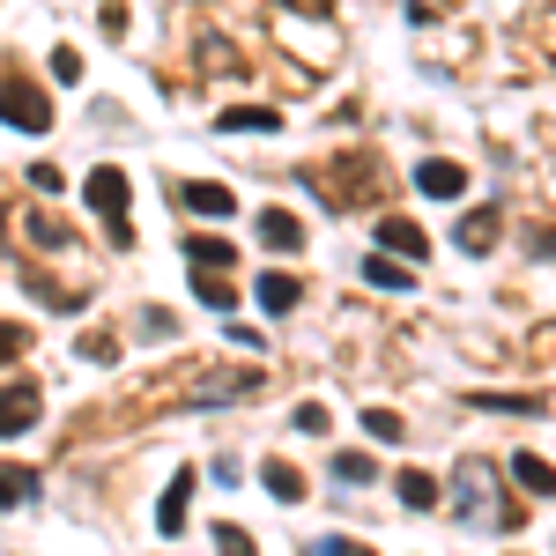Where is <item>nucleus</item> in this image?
I'll list each match as a JSON object with an SVG mask.
<instances>
[{"mask_svg": "<svg viewBox=\"0 0 556 556\" xmlns=\"http://www.w3.org/2000/svg\"><path fill=\"white\" fill-rule=\"evenodd\" d=\"M0 119H15L23 134H45L52 127V104H45V89L30 75H15V83H0Z\"/></svg>", "mask_w": 556, "mask_h": 556, "instance_id": "nucleus-1", "label": "nucleus"}, {"mask_svg": "<svg viewBox=\"0 0 556 556\" xmlns=\"http://www.w3.org/2000/svg\"><path fill=\"white\" fill-rule=\"evenodd\" d=\"M490 238H497V208H475L468 223L453 230V245H460V253H475V245H490Z\"/></svg>", "mask_w": 556, "mask_h": 556, "instance_id": "nucleus-9", "label": "nucleus"}, {"mask_svg": "<svg viewBox=\"0 0 556 556\" xmlns=\"http://www.w3.org/2000/svg\"><path fill=\"white\" fill-rule=\"evenodd\" d=\"M416 186H424L430 201H460V193H468V172L438 156V164H424V172H416Z\"/></svg>", "mask_w": 556, "mask_h": 556, "instance_id": "nucleus-5", "label": "nucleus"}, {"mask_svg": "<svg viewBox=\"0 0 556 556\" xmlns=\"http://www.w3.org/2000/svg\"><path fill=\"white\" fill-rule=\"evenodd\" d=\"M52 75H60V83H75V75H83V52H75V45H60V52H52Z\"/></svg>", "mask_w": 556, "mask_h": 556, "instance_id": "nucleus-20", "label": "nucleus"}, {"mask_svg": "<svg viewBox=\"0 0 556 556\" xmlns=\"http://www.w3.org/2000/svg\"><path fill=\"white\" fill-rule=\"evenodd\" d=\"M30 490H38V468H0V513L8 505H30Z\"/></svg>", "mask_w": 556, "mask_h": 556, "instance_id": "nucleus-13", "label": "nucleus"}, {"mask_svg": "<svg viewBox=\"0 0 556 556\" xmlns=\"http://www.w3.org/2000/svg\"><path fill=\"white\" fill-rule=\"evenodd\" d=\"M260 238H267L275 253H298V245H304V223H298V215H282V208H267V215H260Z\"/></svg>", "mask_w": 556, "mask_h": 556, "instance_id": "nucleus-6", "label": "nucleus"}, {"mask_svg": "<svg viewBox=\"0 0 556 556\" xmlns=\"http://www.w3.org/2000/svg\"><path fill=\"white\" fill-rule=\"evenodd\" d=\"M401 505H408V513H430V505H438V482H430L424 468H408L401 475Z\"/></svg>", "mask_w": 556, "mask_h": 556, "instance_id": "nucleus-14", "label": "nucleus"}, {"mask_svg": "<svg viewBox=\"0 0 556 556\" xmlns=\"http://www.w3.org/2000/svg\"><path fill=\"white\" fill-rule=\"evenodd\" d=\"M364 430H371L379 445H401V438H408V424H401L393 408H364Z\"/></svg>", "mask_w": 556, "mask_h": 556, "instance_id": "nucleus-17", "label": "nucleus"}, {"mask_svg": "<svg viewBox=\"0 0 556 556\" xmlns=\"http://www.w3.org/2000/svg\"><path fill=\"white\" fill-rule=\"evenodd\" d=\"M282 127V112H267V104H253V112H223V134H275Z\"/></svg>", "mask_w": 556, "mask_h": 556, "instance_id": "nucleus-11", "label": "nucleus"}, {"mask_svg": "<svg viewBox=\"0 0 556 556\" xmlns=\"http://www.w3.org/2000/svg\"><path fill=\"white\" fill-rule=\"evenodd\" d=\"M364 282H371V290H408V267H393V260H364Z\"/></svg>", "mask_w": 556, "mask_h": 556, "instance_id": "nucleus-18", "label": "nucleus"}, {"mask_svg": "<svg viewBox=\"0 0 556 556\" xmlns=\"http://www.w3.org/2000/svg\"><path fill=\"white\" fill-rule=\"evenodd\" d=\"M38 424V386H0V438Z\"/></svg>", "mask_w": 556, "mask_h": 556, "instance_id": "nucleus-3", "label": "nucleus"}, {"mask_svg": "<svg viewBox=\"0 0 556 556\" xmlns=\"http://www.w3.org/2000/svg\"><path fill=\"white\" fill-rule=\"evenodd\" d=\"M186 208H201V215H230L238 201H230V186H215V178H193V186H186Z\"/></svg>", "mask_w": 556, "mask_h": 556, "instance_id": "nucleus-7", "label": "nucleus"}, {"mask_svg": "<svg viewBox=\"0 0 556 556\" xmlns=\"http://www.w3.org/2000/svg\"><path fill=\"white\" fill-rule=\"evenodd\" d=\"M298 430H304V438H319V430H327V408H319V401H304V408H298Z\"/></svg>", "mask_w": 556, "mask_h": 556, "instance_id": "nucleus-22", "label": "nucleus"}, {"mask_svg": "<svg viewBox=\"0 0 556 556\" xmlns=\"http://www.w3.org/2000/svg\"><path fill=\"white\" fill-rule=\"evenodd\" d=\"M260 304L267 312H290L298 304V275H260Z\"/></svg>", "mask_w": 556, "mask_h": 556, "instance_id": "nucleus-16", "label": "nucleus"}, {"mask_svg": "<svg viewBox=\"0 0 556 556\" xmlns=\"http://www.w3.org/2000/svg\"><path fill=\"white\" fill-rule=\"evenodd\" d=\"M334 475H342V482H364V475H371V453H342Z\"/></svg>", "mask_w": 556, "mask_h": 556, "instance_id": "nucleus-21", "label": "nucleus"}, {"mask_svg": "<svg viewBox=\"0 0 556 556\" xmlns=\"http://www.w3.org/2000/svg\"><path fill=\"white\" fill-rule=\"evenodd\" d=\"M513 475L527 482V490H534V497H549V490H556V468L542 460V453H519V460H513Z\"/></svg>", "mask_w": 556, "mask_h": 556, "instance_id": "nucleus-10", "label": "nucleus"}, {"mask_svg": "<svg viewBox=\"0 0 556 556\" xmlns=\"http://www.w3.org/2000/svg\"><path fill=\"white\" fill-rule=\"evenodd\" d=\"M186 490H193V475H178L172 490H164V505H156V527H164V534H178V527H186Z\"/></svg>", "mask_w": 556, "mask_h": 556, "instance_id": "nucleus-12", "label": "nucleus"}, {"mask_svg": "<svg viewBox=\"0 0 556 556\" xmlns=\"http://www.w3.org/2000/svg\"><path fill=\"white\" fill-rule=\"evenodd\" d=\"M186 260H193V267H208V275H223V267L238 260V245H223V238H186Z\"/></svg>", "mask_w": 556, "mask_h": 556, "instance_id": "nucleus-8", "label": "nucleus"}, {"mask_svg": "<svg viewBox=\"0 0 556 556\" xmlns=\"http://www.w3.org/2000/svg\"><path fill=\"white\" fill-rule=\"evenodd\" d=\"M83 201L104 215V223H119V215H127V172H112V164H104V172H89Z\"/></svg>", "mask_w": 556, "mask_h": 556, "instance_id": "nucleus-2", "label": "nucleus"}, {"mask_svg": "<svg viewBox=\"0 0 556 556\" xmlns=\"http://www.w3.org/2000/svg\"><path fill=\"white\" fill-rule=\"evenodd\" d=\"M260 475H267V490H275L282 505H298V497H304V475L290 468V460H267V468H260Z\"/></svg>", "mask_w": 556, "mask_h": 556, "instance_id": "nucleus-15", "label": "nucleus"}, {"mask_svg": "<svg viewBox=\"0 0 556 556\" xmlns=\"http://www.w3.org/2000/svg\"><path fill=\"white\" fill-rule=\"evenodd\" d=\"M193 290H201V298H208L215 312H223V304H230V282H223V275H208V267H201V275H193Z\"/></svg>", "mask_w": 556, "mask_h": 556, "instance_id": "nucleus-19", "label": "nucleus"}, {"mask_svg": "<svg viewBox=\"0 0 556 556\" xmlns=\"http://www.w3.org/2000/svg\"><path fill=\"white\" fill-rule=\"evenodd\" d=\"M23 342H30L23 327H0V364H8V356H23Z\"/></svg>", "mask_w": 556, "mask_h": 556, "instance_id": "nucleus-23", "label": "nucleus"}, {"mask_svg": "<svg viewBox=\"0 0 556 556\" xmlns=\"http://www.w3.org/2000/svg\"><path fill=\"white\" fill-rule=\"evenodd\" d=\"M371 238H379L386 253H408V260H430V238L424 230H416V223H408V215H386L379 230H371Z\"/></svg>", "mask_w": 556, "mask_h": 556, "instance_id": "nucleus-4", "label": "nucleus"}]
</instances>
